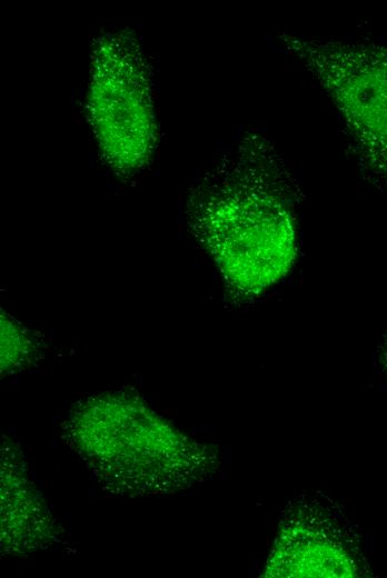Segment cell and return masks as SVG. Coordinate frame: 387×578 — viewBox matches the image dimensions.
<instances>
[{
    "label": "cell",
    "instance_id": "2",
    "mask_svg": "<svg viewBox=\"0 0 387 578\" xmlns=\"http://www.w3.org/2000/svg\"><path fill=\"white\" fill-rule=\"evenodd\" d=\"M221 217V261L229 276L251 289L275 281L288 266L294 247L289 212L267 191L242 195Z\"/></svg>",
    "mask_w": 387,
    "mask_h": 578
},
{
    "label": "cell",
    "instance_id": "3",
    "mask_svg": "<svg viewBox=\"0 0 387 578\" xmlns=\"http://www.w3.org/2000/svg\"><path fill=\"white\" fill-rule=\"evenodd\" d=\"M1 552L24 556L58 540L60 529L30 481L20 447L1 440Z\"/></svg>",
    "mask_w": 387,
    "mask_h": 578
},
{
    "label": "cell",
    "instance_id": "4",
    "mask_svg": "<svg viewBox=\"0 0 387 578\" xmlns=\"http://www.w3.org/2000/svg\"><path fill=\"white\" fill-rule=\"evenodd\" d=\"M37 352L34 340L18 325H1V372L7 375L28 366Z\"/></svg>",
    "mask_w": 387,
    "mask_h": 578
},
{
    "label": "cell",
    "instance_id": "5",
    "mask_svg": "<svg viewBox=\"0 0 387 578\" xmlns=\"http://www.w3.org/2000/svg\"><path fill=\"white\" fill-rule=\"evenodd\" d=\"M385 351H386V361H387V343H386V349H385Z\"/></svg>",
    "mask_w": 387,
    "mask_h": 578
},
{
    "label": "cell",
    "instance_id": "1",
    "mask_svg": "<svg viewBox=\"0 0 387 578\" xmlns=\"http://www.w3.org/2000/svg\"><path fill=\"white\" fill-rule=\"evenodd\" d=\"M61 436L110 494L151 496L190 487L215 471L216 449L183 435L130 391L77 402Z\"/></svg>",
    "mask_w": 387,
    "mask_h": 578
}]
</instances>
